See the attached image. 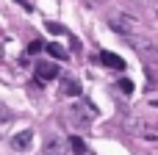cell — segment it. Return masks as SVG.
<instances>
[{"instance_id": "1", "label": "cell", "mask_w": 158, "mask_h": 155, "mask_svg": "<svg viewBox=\"0 0 158 155\" xmlns=\"http://www.w3.org/2000/svg\"><path fill=\"white\" fill-rule=\"evenodd\" d=\"M67 119H69V125L78 128V130H86V128L92 125V114H89L86 108H81V105L69 108V111H67Z\"/></svg>"}, {"instance_id": "2", "label": "cell", "mask_w": 158, "mask_h": 155, "mask_svg": "<svg viewBox=\"0 0 158 155\" xmlns=\"http://www.w3.org/2000/svg\"><path fill=\"white\" fill-rule=\"evenodd\" d=\"M111 28L119 31V33H125V36H133V33L142 31V25H139L136 19H131V17H117V19H111Z\"/></svg>"}, {"instance_id": "3", "label": "cell", "mask_w": 158, "mask_h": 155, "mask_svg": "<svg viewBox=\"0 0 158 155\" xmlns=\"http://www.w3.org/2000/svg\"><path fill=\"white\" fill-rule=\"evenodd\" d=\"M42 155H67V141L61 136H50L42 147Z\"/></svg>"}, {"instance_id": "4", "label": "cell", "mask_w": 158, "mask_h": 155, "mask_svg": "<svg viewBox=\"0 0 158 155\" xmlns=\"http://www.w3.org/2000/svg\"><path fill=\"white\" fill-rule=\"evenodd\" d=\"M31 144H33V130H19L17 136H11V147H14L17 153L31 150Z\"/></svg>"}, {"instance_id": "5", "label": "cell", "mask_w": 158, "mask_h": 155, "mask_svg": "<svg viewBox=\"0 0 158 155\" xmlns=\"http://www.w3.org/2000/svg\"><path fill=\"white\" fill-rule=\"evenodd\" d=\"M61 72H58V67L56 64H50V61H39L36 64V78L39 80H56Z\"/></svg>"}, {"instance_id": "6", "label": "cell", "mask_w": 158, "mask_h": 155, "mask_svg": "<svg viewBox=\"0 0 158 155\" xmlns=\"http://www.w3.org/2000/svg\"><path fill=\"white\" fill-rule=\"evenodd\" d=\"M97 61H100L103 67H111V69H125V61H122L119 55H114V53H106V50L97 55Z\"/></svg>"}, {"instance_id": "7", "label": "cell", "mask_w": 158, "mask_h": 155, "mask_svg": "<svg viewBox=\"0 0 158 155\" xmlns=\"http://www.w3.org/2000/svg\"><path fill=\"white\" fill-rule=\"evenodd\" d=\"M47 47V53L53 55V58H58V61H67V50L61 47V44H56V42H50V44H44Z\"/></svg>"}, {"instance_id": "8", "label": "cell", "mask_w": 158, "mask_h": 155, "mask_svg": "<svg viewBox=\"0 0 158 155\" xmlns=\"http://www.w3.org/2000/svg\"><path fill=\"white\" fill-rule=\"evenodd\" d=\"M61 92H64L67 97H75V94L81 92V86H78L75 80H69V78H64V80H61Z\"/></svg>"}, {"instance_id": "9", "label": "cell", "mask_w": 158, "mask_h": 155, "mask_svg": "<svg viewBox=\"0 0 158 155\" xmlns=\"http://www.w3.org/2000/svg\"><path fill=\"white\" fill-rule=\"evenodd\" d=\"M139 136L147 139V141H158V128H147V125H142V128H139Z\"/></svg>"}, {"instance_id": "10", "label": "cell", "mask_w": 158, "mask_h": 155, "mask_svg": "<svg viewBox=\"0 0 158 155\" xmlns=\"http://www.w3.org/2000/svg\"><path fill=\"white\" fill-rule=\"evenodd\" d=\"M69 150H72L75 155H86V144H83L78 136H72V139H69Z\"/></svg>"}, {"instance_id": "11", "label": "cell", "mask_w": 158, "mask_h": 155, "mask_svg": "<svg viewBox=\"0 0 158 155\" xmlns=\"http://www.w3.org/2000/svg\"><path fill=\"white\" fill-rule=\"evenodd\" d=\"M47 31H50L53 36H61V33H64L67 28H64V25H58V22H50V25H47Z\"/></svg>"}, {"instance_id": "12", "label": "cell", "mask_w": 158, "mask_h": 155, "mask_svg": "<svg viewBox=\"0 0 158 155\" xmlns=\"http://www.w3.org/2000/svg\"><path fill=\"white\" fill-rule=\"evenodd\" d=\"M42 47H44V44H42V42H39V39H33V42H31V44H28V53H39V50H42Z\"/></svg>"}, {"instance_id": "13", "label": "cell", "mask_w": 158, "mask_h": 155, "mask_svg": "<svg viewBox=\"0 0 158 155\" xmlns=\"http://www.w3.org/2000/svg\"><path fill=\"white\" fill-rule=\"evenodd\" d=\"M119 89H122V94H131V92H133V83H131V80H122Z\"/></svg>"}, {"instance_id": "14", "label": "cell", "mask_w": 158, "mask_h": 155, "mask_svg": "<svg viewBox=\"0 0 158 155\" xmlns=\"http://www.w3.org/2000/svg\"><path fill=\"white\" fill-rule=\"evenodd\" d=\"M17 3H19L22 8H31V3H28V0H17Z\"/></svg>"}]
</instances>
